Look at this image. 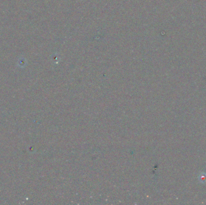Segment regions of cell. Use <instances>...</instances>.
<instances>
[{
  "label": "cell",
  "mask_w": 206,
  "mask_h": 205,
  "mask_svg": "<svg viewBox=\"0 0 206 205\" xmlns=\"http://www.w3.org/2000/svg\"><path fill=\"white\" fill-rule=\"evenodd\" d=\"M199 179L201 182H205L206 181V175L205 173H202Z\"/></svg>",
  "instance_id": "1"
}]
</instances>
